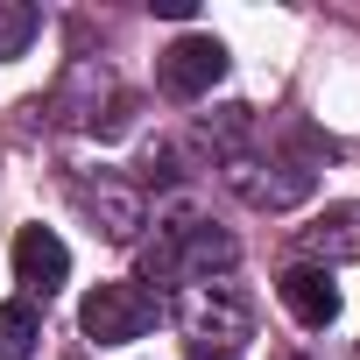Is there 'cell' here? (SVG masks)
<instances>
[{
  "instance_id": "obj_1",
  "label": "cell",
  "mask_w": 360,
  "mask_h": 360,
  "mask_svg": "<svg viewBox=\"0 0 360 360\" xmlns=\"http://www.w3.org/2000/svg\"><path fill=\"white\" fill-rule=\"evenodd\" d=\"M233 262H240L233 233L205 219H176L155 233V248H141V283H219Z\"/></svg>"
},
{
  "instance_id": "obj_2",
  "label": "cell",
  "mask_w": 360,
  "mask_h": 360,
  "mask_svg": "<svg viewBox=\"0 0 360 360\" xmlns=\"http://www.w3.org/2000/svg\"><path fill=\"white\" fill-rule=\"evenodd\" d=\"M219 176H226V191L240 205H255V212H297L318 191V169L304 155H255V148H240V155L219 162Z\"/></svg>"
},
{
  "instance_id": "obj_3",
  "label": "cell",
  "mask_w": 360,
  "mask_h": 360,
  "mask_svg": "<svg viewBox=\"0 0 360 360\" xmlns=\"http://www.w3.org/2000/svg\"><path fill=\"white\" fill-rule=\"evenodd\" d=\"M120 113H127V92H120V78H113L99 57H78V64L57 78V92H50V120L85 127V134H113Z\"/></svg>"
},
{
  "instance_id": "obj_4",
  "label": "cell",
  "mask_w": 360,
  "mask_h": 360,
  "mask_svg": "<svg viewBox=\"0 0 360 360\" xmlns=\"http://www.w3.org/2000/svg\"><path fill=\"white\" fill-rule=\"evenodd\" d=\"M176 325L191 332V346L240 353V339H248L255 311H248V297H240V290L219 276V283H184V290H176Z\"/></svg>"
},
{
  "instance_id": "obj_5",
  "label": "cell",
  "mask_w": 360,
  "mask_h": 360,
  "mask_svg": "<svg viewBox=\"0 0 360 360\" xmlns=\"http://www.w3.org/2000/svg\"><path fill=\"white\" fill-rule=\"evenodd\" d=\"M78 325H85L92 346H127V339H141V332L155 325V297H148L141 283H99V290L78 304Z\"/></svg>"
},
{
  "instance_id": "obj_6",
  "label": "cell",
  "mask_w": 360,
  "mask_h": 360,
  "mask_svg": "<svg viewBox=\"0 0 360 360\" xmlns=\"http://www.w3.org/2000/svg\"><path fill=\"white\" fill-rule=\"evenodd\" d=\"M155 71H162V92H169V99H205V92L226 78V43H219V36H176Z\"/></svg>"
},
{
  "instance_id": "obj_7",
  "label": "cell",
  "mask_w": 360,
  "mask_h": 360,
  "mask_svg": "<svg viewBox=\"0 0 360 360\" xmlns=\"http://www.w3.org/2000/svg\"><path fill=\"white\" fill-rule=\"evenodd\" d=\"M78 212H85V219H92V233H99V240H113V248H134V240H141V226H148L141 191L113 184V176H99V184H78Z\"/></svg>"
},
{
  "instance_id": "obj_8",
  "label": "cell",
  "mask_w": 360,
  "mask_h": 360,
  "mask_svg": "<svg viewBox=\"0 0 360 360\" xmlns=\"http://www.w3.org/2000/svg\"><path fill=\"white\" fill-rule=\"evenodd\" d=\"M15 276H22L29 297H57L64 276H71V248H64L50 226H22V240H15Z\"/></svg>"
},
{
  "instance_id": "obj_9",
  "label": "cell",
  "mask_w": 360,
  "mask_h": 360,
  "mask_svg": "<svg viewBox=\"0 0 360 360\" xmlns=\"http://www.w3.org/2000/svg\"><path fill=\"white\" fill-rule=\"evenodd\" d=\"M297 248L311 255V269L360 262V205H325L311 226H297Z\"/></svg>"
},
{
  "instance_id": "obj_10",
  "label": "cell",
  "mask_w": 360,
  "mask_h": 360,
  "mask_svg": "<svg viewBox=\"0 0 360 360\" xmlns=\"http://www.w3.org/2000/svg\"><path fill=\"white\" fill-rule=\"evenodd\" d=\"M283 304H290V318L297 325H311V332H325L332 318H339V283H332V269H311V262H297L283 283Z\"/></svg>"
},
{
  "instance_id": "obj_11",
  "label": "cell",
  "mask_w": 360,
  "mask_h": 360,
  "mask_svg": "<svg viewBox=\"0 0 360 360\" xmlns=\"http://www.w3.org/2000/svg\"><path fill=\"white\" fill-rule=\"evenodd\" d=\"M36 339H43V318H36V304H29V297L0 304V360H29V353H36Z\"/></svg>"
},
{
  "instance_id": "obj_12",
  "label": "cell",
  "mask_w": 360,
  "mask_h": 360,
  "mask_svg": "<svg viewBox=\"0 0 360 360\" xmlns=\"http://www.w3.org/2000/svg\"><path fill=\"white\" fill-rule=\"evenodd\" d=\"M36 29H43V15L29 8V0H0V64L22 57V50L36 43Z\"/></svg>"
},
{
  "instance_id": "obj_13",
  "label": "cell",
  "mask_w": 360,
  "mask_h": 360,
  "mask_svg": "<svg viewBox=\"0 0 360 360\" xmlns=\"http://www.w3.org/2000/svg\"><path fill=\"white\" fill-rule=\"evenodd\" d=\"M148 8H155L162 22H191V15H198V0H148Z\"/></svg>"
},
{
  "instance_id": "obj_14",
  "label": "cell",
  "mask_w": 360,
  "mask_h": 360,
  "mask_svg": "<svg viewBox=\"0 0 360 360\" xmlns=\"http://www.w3.org/2000/svg\"><path fill=\"white\" fill-rule=\"evenodd\" d=\"M191 360H240V353H212V346H191Z\"/></svg>"
}]
</instances>
